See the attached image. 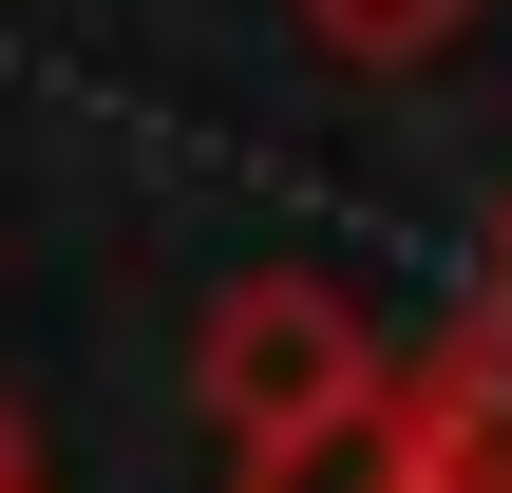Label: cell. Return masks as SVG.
Listing matches in <instances>:
<instances>
[{
  "mask_svg": "<svg viewBox=\"0 0 512 493\" xmlns=\"http://www.w3.org/2000/svg\"><path fill=\"white\" fill-rule=\"evenodd\" d=\"M418 456H437V493H512V304H475L418 361Z\"/></svg>",
  "mask_w": 512,
  "mask_h": 493,
  "instance_id": "7a4b0ae2",
  "label": "cell"
},
{
  "mask_svg": "<svg viewBox=\"0 0 512 493\" xmlns=\"http://www.w3.org/2000/svg\"><path fill=\"white\" fill-rule=\"evenodd\" d=\"M228 493H437V456H418V380L361 399V418H323V437H285V456H228Z\"/></svg>",
  "mask_w": 512,
  "mask_h": 493,
  "instance_id": "3957f363",
  "label": "cell"
},
{
  "mask_svg": "<svg viewBox=\"0 0 512 493\" xmlns=\"http://www.w3.org/2000/svg\"><path fill=\"white\" fill-rule=\"evenodd\" d=\"M190 399H209V437H228V456H285V437H323V418L399 399V361H380V323H361L323 266H247V285L190 323Z\"/></svg>",
  "mask_w": 512,
  "mask_h": 493,
  "instance_id": "6da1fadb",
  "label": "cell"
},
{
  "mask_svg": "<svg viewBox=\"0 0 512 493\" xmlns=\"http://www.w3.org/2000/svg\"><path fill=\"white\" fill-rule=\"evenodd\" d=\"M285 19H304L323 57H361V76H418V57H456L494 0H285Z\"/></svg>",
  "mask_w": 512,
  "mask_h": 493,
  "instance_id": "277c9868",
  "label": "cell"
},
{
  "mask_svg": "<svg viewBox=\"0 0 512 493\" xmlns=\"http://www.w3.org/2000/svg\"><path fill=\"white\" fill-rule=\"evenodd\" d=\"M0 493H38V418H19V399H0Z\"/></svg>",
  "mask_w": 512,
  "mask_h": 493,
  "instance_id": "5b68a950",
  "label": "cell"
},
{
  "mask_svg": "<svg viewBox=\"0 0 512 493\" xmlns=\"http://www.w3.org/2000/svg\"><path fill=\"white\" fill-rule=\"evenodd\" d=\"M475 304H512V190H494V247H475Z\"/></svg>",
  "mask_w": 512,
  "mask_h": 493,
  "instance_id": "8992f818",
  "label": "cell"
}]
</instances>
